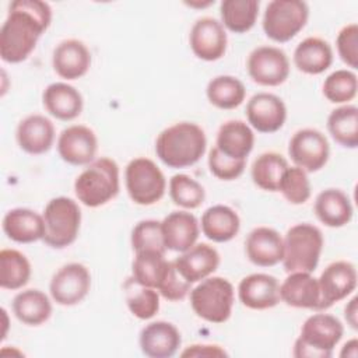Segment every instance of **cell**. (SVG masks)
Masks as SVG:
<instances>
[{
    "label": "cell",
    "mask_w": 358,
    "mask_h": 358,
    "mask_svg": "<svg viewBox=\"0 0 358 358\" xmlns=\"http://www.w3.org/2000/svg\"><path fill=\"white\" fill-rule=\"evenodd\" d=\"M192 289V284L187 282L175 268V264L172 262L171 268L168 271V274L165 275V278L162 280V282L158 287V292L161 296H164L166 301L171 302H178L186 298L187 294H190Z\"/></svg>",
    "instance_id": "f6af8a7d"
},
{
    "label": "cell",
    "mask_w": 358,
    "mask_h": 358,
    "mask_svg": "<svg viewBox=\"0 0 358 358\" xmlns=\"http://www.w3.org/2000/svg\"><path fill=\"white\" fill-rule=\"evenodd\" d=\"M207 148L204 130L193 122H179L164 129L155 140V154L173 169L197 164Z\"/></svg>",
    "instance_id": "7a4b0ae2"
},
{
    "label": "cell",
    "mask_w": 358,
    "mask_h": 358,
    "mask_svg": "<svg viewBox=\"0 0 358 358\" xmlns=\"http://www.w3.org/2000/svg\"><path fill=\"white\" fill-rule=\"evenodd\" d=\"M357 268L351 262L337 260L330 263L317 278L319 309L327 310L334 303L345 299L357 288Z\"/></svg>",
    "instance_id": "7c38bea8"
},
{
    "label": "cell",
    "mask_w": 358,
    "mask_h": 358,
    "mask_svg": "<svg viewBox=\"0 0 358 358\" xmlns=\"http://www.w3.org/2000/svg\"><path fill=\"white\" fill-rule=\"evenodd\" d=\"M52 66L64 80H78L91 67V52L80 39H64L53 50Z\"/></svg>",
    "instance_id": "d6986e66"
},
{
    "label": "cell",
    "mask_w": 358,
    "mask_h": 358,
    "mask_svg": "<svg viewBox=\"0 0 358 358\" xmlns=\"http://www.w3.org/2000/svg\"><path fill=\"white\" fill-rule=\"evenodd\" d=\"M171 264L172 262L165 259V253L155 250L137 252L131 264V278L141 285L158 289Z\"/></svg>",
    "instance_id": "1f68e13d"
},
{
    "label": "cell",
    "mask_w": 358,
    "mask_h": 358,
    "mask_svg": "<svg viewBox=\"0 0 358 358\" xmlns=\"http://www.w3.org/2000/svg\"><path fill=\"white\" fill-rule=\"evenodd\" d=\"M327 130L333 140L344 148L358 147V108L341 105L333 109L327 117Z\"/></svg>",
    "instance_id": "836d02e7"
},
{
    "label": "cell",
    "mask_w": 358,
    "mask_h": 358,
    "mask_svg": "<svg viewBox=\"0 0 358 358\" xmlns=\"http://www.w3.org/2000/svg\"><path fill=\"white\" fill-rule=\"evenodd\" d=\"M130 242L134 253L144 250H155L161 253L166 252L162 238L161 221L157 220H143L137 222L131 229Z\"/></svg>",
    "instance_id": "b9f144b4"
},
{
    "label": "cell",
    "mask_w": 358,
    "mask_h": 358,
    "mask_svg": "<svg viewBox=\"0 0 358 358\" xmlns=\"http://www.w3.org/2000/svg\"><path fill=\"white\" fill-rule=\"evenodd\" d=\"M246 119L259 133H275L287 120V106L274 94L257 92L246 103Z\"/></svg>",
    "instance_id": "2e32d148"
},
{
    "label": "cell",
    "mask_w": 358,
    "mask_h": 358,
    "mask_svg": "<svg viewBox=\"0 0 358 358\" xmlns=\"http://www.w3.org/2000/svg\"><path fill=\"white\" fill-rule=\"evenodd\" d=\"M288 155L295 166L306 173L317 172L327 164L330 157L327 137L317 129H301L289 140Z\"/></svg>",
    "instance_id": "8fae6325"
},
{
    "label": "cell",
    "mask_w": 358,
    "mask_h": 358,
    "mask_svg": "<svg viewBox=\"0 0 358 358\" xmlns=\"http://www.w3.org/2000/svg\"><path fill=\"white\" fill-rule=\"evenodd\" d=\"M282 266L287 273H313L319 264L324 239L322 231L309 222L292 225L282 238Z\"/></svg>",
    "instance_id": "5b68a950"
},
{
    "label": "cell",
    "mask_w": 358,
    "mask_h": 358,
    "mask_svg": "<svg viewBox=\"0 0 358 358\" xmlns=\"http://www.w3.org/2000/svg\"><path fill=\"white\" fill-rule=\"evenodd\" d=\"M287 159L274 151L260 154L252 164L250 176L253 183L266 192H278L280 180L288 168Z\"/></svg>",
    "instance_id": "d590c367"
},
{
    "label": "cell",
    "mask_w": 358,
    "mask_h": 358,
    "mask_svg": "<svg viewBox=\"0 0 358 358\" xmlns=\"http://www.w3.org/2000/svg\"><path fill=\"white\" fill-rule=\"evenodd\" d=\"M126 305L133 316L140 320L154 317L159 310V292L155 288L141 285L133 278L124 282Z\"/></svg>",
    "instance_id": "74e56055"
},
{
    "label": "cell",
    "mask_w": 358,
    "mask_h": 358,
    "mask_svg": "<svg viewBox=\"0 0 358 358\" xmlns=\"http://www.w3.org/2000/svg\"><path fill=\"white\" fill-rule=\"evenodd\" d=\"M52 22V7L42 0H14L0 28V56L10 64L28 59Z\"/></svg>",
    "instance_id": "6da1fadb"
},
{
    "label": "cell",
    "mask_w": 358,
    "mask_h": 358,
    "mask_svg": "<svg viewBox=\"0 0 358 358\" xmlns=\"http://www.w3.org/2000/svg\"><path fill=\"white\" fill-rule=\"evenodd\" d=\"M292 59L299 71L317 76L331 66L333 49L327 41L319 36H308L296 45Z\"/></svg>",
    "instance_id": "f546056e"
},
{
    "label": "cell",
    "mask_w": 358,
    "mask_h": 358,
    "mask_svg": "<svg viewBox=\"0 0 358 358\" xmlns=\"http://www.w3.org/2000/svg\"><path fill=\"white\" fill-rule=\"evenodd\" d=\"M319 284L312 273L292 271L280 285V301L291 308L319 309Z\"/></svg>",
    "instance_id": "cb8c5ba5"
},
{
    "label": "cell",
    "mask_w": 358,
    "mask_h": 358,
    "mask_svg": "<svg viewBox=\"0 0 358 358\" xmlns=\"http://www.w3.org/2000/svg\"><path fill=\"white\" fill-rule=\"evenodd\" d=\"M241 303L253 310H266L280 302V284L274 275L253 273L243 277L238 285Z\"/></svg>",
    "instance_id": "e0dca14e"
},
{
    "label": "cell",
    "mask_w": 358,
    "mask_h": 358,
    "mask_svg": "<svg viewBox=\"0 0 358 358\" xmlns=\"http://www.w3.org/2000/svg\"><path fill=\"white\" fill-rule=\"evenodd\" d=\"M255 145L252 127L243 120H227L217 133L215 148L232 159H245Z\"/></svg>",
    "instance_id": "83f0119b"
},
{
    "label": "cell",
    "mask_w": 358,
    "mask_h": 358,
    "mask_svg": "<svg viewBox=\"0 0 358 358\" xmlns=\"http://www.w3.org/2000/svg\"><path fill=\"white\" fill-rule=\"evenodd\" d=\"M161 229L166 250L183 253L196 245L200 222L189 211H172L161 221Z\"/></svg>",
    "instance_id": "7402d4cb"
},
{
    "label": "cell",
    "mask_w": 358,
    "mask_h": 358,
    "mask_svg": "<svg viewBox=\"0 0 358 358\" xmlns=\"http://www.w3.org/2000/svg\"><path fill=\"white\" fill-rule=\"evenodd\" d=\"M278 192L294 206L305 204L310 197V182L308 173L298 166H288L280 180Z\"/></svg>",
    "instance_id": "60d3db41"
},
{
    "label": "cell",
    "mask_w": 358,
    "mask_h": 358,
    "mask_svg": "<svg viewBox=\"0 0 358 358\" xmlns=\"http://www.w3.org/2000/svg\"><path fill=\"white\" fill-rule=\"evenodd\" d=\"M235 289L224 277H207L190 289V306L196 316L210 323H224L231 317Z\"/></svg>",
    "instance_id": "8992f818"
},
{
    "label": "cell",
    "mask_w": 358,
    "mask_h": 358,
    "mask_svg": "<svg viewBox=\"0 0 358 358\" xmlns=\"http://www.w3.org/2000/svg\"><path fill=\"white\" fill-rule=\"evenodd\" d=\"M189 43L196 57L204 62H215L227 52V31L217 18L201 17L190 29Z\"/></svg>",
    "instance_id": "5bb4252c"
},
{
    "label": "cell",
    "mask_w": 358,
    "mask_h": 358,
    "mask_svg": "<svg viewBox=\"0 0 358 358\" xmlns=\"http://www.w3.org/2000/svg\"><path fill=\"white\" fill-rule=\"evenodd\" d=\"M98 138L92 129L84 124H73L62 130L57 138L59 157L76 166L88 165L95 159Z\"/></svg>",
    "instance_id": "9a60e30c"
},
{
    "label": "cell",
    "mask_w": 358,
    "mask_h": 358,
    "mask_svg": "<svg viewBox=\"0 0 358 358\" xmlns=\"http://www.w3.org/2000/svg\"><path fill=\"white\" fill-rule=\"evenodd\" d=\"M42 217L45 222L42 241L49 248L64 249L76 242L81 225V210L73 199L59 196L49 200Z\"/></svg>",
    "instance_id": "52a82bcc"
},
{
    "label": "cell",
    "mask_w": 358,
    "mask_h": 358,
    "mask_svg": "<svg viewBox=\"0 0 358 358\" xmlns=\"http://www.w3.org/2000/svg\"><path fill=\"white\" fill-rule=\"evenodd\" d=\"M245 253L255 266L273 267L282 260V236L274 228L257 227L249 232L245 241Z\"/></svg>",
    "instance_id": "ffe728a7"
},
{
    "label": "cell",
    "mask_w": 358,
    "mask_h": 358,
    "mask_svg": "<svg viewBox=\"0 0 358 358\" xmlns=\"http://www.w3.org/2000/svg\"><path fill=\"white\" fill-rule=\"evenodd\" d=\"M141 352L150 358L173 357L180 344V331L175 324L165 320H157L145 324L138 337Z\"/></svg>",
    "instance_id": "ac0fdd59"
},
{
    "label": "cell",
    "mask_w": 358,
    "mask_h": 358,
    "mask_svg": "<svg viewBox=\"0 0 358 358\" xmlns=\"http://www.w3.org/2000/svg\"><path fill=\"white\" fill-rule=\"evenodd\" d=\"M91 273L81 263H67L52 277L49 292L52 299L62 306L80 303L90 292Z\"/></svg>",
    "instance_id": "4fadbf2b"
},
{
    "label": "cell",
    "mask_w": 358,
    "mask_h": 358,
    "mask_svg": "<svg viewBox=\"0 0 358 358\" xmlns=\"http://www.w3.org/2000/svg\"><path fill=\"white\" fill-rule=\"evenodd\" d=\"M208 102L218 109H235L246 96L245 84L234 76H217L211 78L206 88Z\"/></svg>",
    "instance_id": "e575fe53"
},
{
    "label": "cell",
    "mask_w": 358,
    "mask_h": 358,
    "mask_svg": "<svg viewBox=\"0 0 358 358\" xmlns=\"http://www.w3.org/2000/svg\"><path fill=\"white\" fill-rule=\"evenodd\" d=\"M14 316L27 326H41L52 315V302L49 296L36 288L20 291L13 299Z\"/></svg>",
    "instance_id": "4dcf8cb0"
},
{
    "label": "cell",
    "mask_w": 358,
    "mask_h": 358,
    "mask_svg": "<svg viewBox=\"0 0 358 358\" xmlns=\"http://www.w3.org/2000/svg\"><path fill=\"white\" fill-rule=\"evenodd\" d=\"M317 220L329 228H341L352 220L354 208L350 197L341 189L329 187L322 190L313 206Z\"/></svg>",
    "instance_id": "4316f807"
},
{
    "label": "cell",
    "mask_w": 358,
    "mask_h": 358,
    "mask_svg": "<svg viewBox=\"0 0 358 358\" xmlns=\"http://www.w3.org/2000/svg\"><path fill=\"white\" fill-rule=\"evenodd\" d=\"M169 196L172 201L186 210L200 207L206 199V190L196 179L185 173H176L169 179Z\"/></svg>",
    "instance_id": "f35d334b"
},
{
    "label": "cell",
    "mask_w": 358,
    "mask_h": 358,
    "mask_svg": "<svg viewBox=\"0 0 358 358\" xmlns=\"http://www.w3.org/2000/svg\"><path fill=\"white\" fill-rule=\"evenodd\" d=\"M3 232L8 239L17 243H32L43 239V217L36 211L25 207L8 210L3 217Z\"/></svg>",
    "instance_id": "484cf974"
},
{
    "label": "cell",
    "mask_w": 358,
    "mask_h": 358,
    "mask_svg": "<svg viewBox=\"0 0 358 358\" xmlns=\"http://www.w3.org/2000/svg\"><path fill=\"white\" fill-rule=\"evenodd\" d=\"M357 355H358V340L357 338H351L341 348L340 357H352V358H355Z\"/></svg>",
    "instance_id": "c3c4849f"
},
{
    "label": "cell",
    "mask_w": 358,
    "mask_h": 358,
    "mask_svg": "<svg viewBox=\"0 0 358 358\" xmlns=\"http://www.w3.org/2000/svg\"><path fill=\"white\" fill-rule=\"evenodd\" d=\"M124 185L129 197L138 206L158 203L166 190V179L159 166L150 158H133L124 169Z\"/></svg>",
    "instance_id": "9c48e42d"
},
{
    "label": "cell",
    "mask_w": 358,
    "mask_h": 358,
    "mask_svg": "<svg viewBox=\"0 0 358 358\" xmlns=\"http://www.w3.org/2000/svg\"><path fill=\"white\" fill-rule=\"evenodd\" d=\"M203 235L217 243L232 241L241 229V218L238 213L225 204L208 207L200 221Z\"/></svg>",
    "instance_id": "f1b7e54d"
},
{
    "label": "cell",
    "mask_w": 358,
    "mask_h": 358,
    "mask_svg": "<svg viewBox=\"0 0 358 358\" xmlns=\"http://www.w3.org/2000/svg\"><path fill=\"white\" fill-rule=\"evenodd\" d=\"M357 302H358V298L357 296H354L347 305H345V308H344V317H345V320H347V324L351 327V329H354V330H357V327H358V308H357Z\"/></svg>",
    "instance_id": "7dc6e473"
},
{
    "label": "cell",
    "mask_w": 358,
    "mask_h": 358,
    "mask_svg": "<svg viewBox=\"0 0 358 358\" xmlns=\"http://www.w3.org/2000/svg\"><path fill=\"white\" fill-rule=\"evenodd\" d=\"M119 189V165L108 157L94 159L74 180L76 197L90 208L109 203L117 196Z\"/></svg>",
    "instance_id": "3957f363"
},
{
    "label": "cell",
    "mask_w": 358,
    "mask_h": 358,
    "mask_svg": "<svg viewBox=\"0 0 358 358\" xmlns=\"http://www.w3.org/2000/svg\"><path fill=\"white\" fill-rule=\"evenodd\" d=\"M17 144L22 151L31 155L48 152L55 141V126L43 115L34 113L24 117L15 130Z\"/></svg>",
    "instance_id": "603a6c76"
},
{
    "label": "cell",
    "mask_w": 358,
    "mask_h": 358,
    "mask_svg": "<svg viewBox=\"0 0 358 358\" xmlns=\"http://www.w3.org/2000/svg\"><path fill=\"white\" fill-rule=\"evenodd\" d=\"M248 74L253 83L263 87H277L289 76V59L287 53L275 46H257L246 62Z\"/></svg>",
    "instance_id": "30bf717a"
},
{
    "label": "cell",
    "mask_w": 358,
    "mask_h": 358,
    "mask_svg": "<svg viewBox=\"0 0 358 358\" xmlns=\"http://www.w3.org/2000/svg\"><path fill=\"white\" fill-rule=\"evenodd\" d=\"M340 59L351 69L358 67V25L351 22L343 27L336 39Z\"/></svg>",
    "instance_id": "ee69618b"
},
{
    "label": "cell",
    "mask_w": 358,
    "mask_h": 358,
    "mask_svg": "<svg viewBox=\"0 0 358 358\" xmlns=\"http://www.w3.org/2000/svg\"><path fill=\"white\" fill-rule=\"evenodd\" d=\"M180 357H228V354L215 344H193L185 348Z\"/></svg>",
    "instance_id": "bcb514c9"
},
{
    "label": "cell",
    "mask_w": 358,
    "mask_h": 358,
    "mask_svg": "<svg viewBox=\"0 0 358 358\" xmlns=\"http://www.w3.org/2000/svg\"><path fill=\"white\" fill-rule=\"evenodd\" d=\"M31 263L24 253L17 249L0 250V287L3 289H20L31 278Z\"/></svg>",
    "instance_id": "8d00e7d4"
},
{
    "label": "cell",
    "mask_w": 358,
    "mask_h": 358,
    "mask_svg": "<svg viewBox=\"0 0 358 358\" xmlns=\"http://www.w3.org/2000/svg\"><path fill=\"white\" fill-rule=\"evenodd\" d=\"M309 6L302 0H273L263 14V31L277 43H285L295 38L306 25Z\"/></svg>",
    "instance_id": "ba28073f"
},
{
    "label": "cell",
    "mask_w": 358,
    "mask_h": 358,
    "mask_svg": "<svg viewBox=\"0 0 358 358\" xmlns=\"http://www.w3.org/2000/svg\"><path fill=\"white\" fill-rule=\"evenodd\" d=\"M42 102L49 115L70 122L83 112L84 101L80 91L67 83H52L42 94Z\"/></svg>",
    "instance_id": "d4e9b609"
},
{
    "label": "cell",
    "mask_w": 358,
    "mask_h": 358,
    "mask_svg": "<svg viewBox=\"0 0 358 358\" xmlns=\"http://www.w3.org/2000/svg\"><path fill=\"white\" fill-rule=\"evenodd\" d=\"M208 169L210 172L220 180H235L238 179L246 166L245 159H232L222 152H220L215 147H213L208 152Z\"/></svg>",
    "instance_id": "7bdbcfd3"
},
{
    "label": "cell",
    "mask_w": 358,
    "mask_h": 358,
    "mask_svg": "<svg viewBox=\"0 0 358 358\" xmlns=\"http://www.w3.org/2000/svg\"><path fill=\"white\" fill-rule=\"evenodd\" d=\"M323 95L331 103H348L357 96L358 78L351 70L341 69L329 74L323 81Z\"/></svg>",
    "instance_id": "ab89813d"
},
{
    "label": "cell",
    "mask_w": 358,
    "mask_h": 358,
    "mask_svg": "<svg viewBox=\"0 0 358 358\" xmlns=\"http://www.w3.org/2000/svg\"><path fill=\"white\" fill-rule=\"evenodd\" d=\"M344 334V326L330 313H313L294 343L292 355L296 358H330L334 347Z\"/></svg>",
    "instance_id": "277c9868"
},
{
    "label": "cell",
    "mask_w": 358,
    "mask_h": 358,
    "mask_svg": "<svg viewBox=\"0 0 358 358\" xmlns=\"http://www.w3.org/2000/svg\"><path fill=\"white\" fill-rule=\"evenodd\" d=\"M257 0H224L220 4L221 24L234 34L250 31L259 17Z\"/></svg>",
    "instance_id": "d6a6232c"
},
{
    "label": "cell",
    "mask_w": 358,
    "mask_h": 358,
    "mask_svg": "<svg viewBox=\"0 0 358 358\" xmlns=\"http://www.w3.org/2000/svg\"><path fill=\"white\" fill-rule=\"evenodd\" d=\"M178 273L190 284L210 277L220 266L218 250L208 243H196L173 260Z\"/></svg>",
    "instance_id": "44dd1931"
}]
</instances>
